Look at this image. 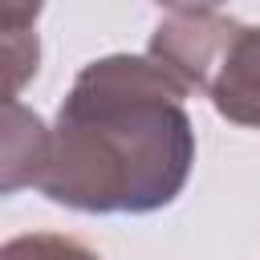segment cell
I'll return each mask as SVG.
<instances>
[{
	"label": "cell",
	"instance_id": "cell-3",
	"mask_svg": "<svg viewBox=\"0 0 260 260\" xmlns=\"http://www.w3.org/2000/svg\"><path fill=\"white\" fill-rule=\"evenodd\" d=\"M49 158V126L37 110L20 102H4V154H0V191L16 195L20 187H37Z\"/></svg>",
	"mask_w": 260,
	"mask_h": 260
},
{
	"label": "cell",
	"instance_id": "cell-4",
	"mask_svg": "<svg viewBox=\"0 0 260 260\" xmlns=\"http://www.w3.org/2000/svg\"><path fill=\"white\" fill-rule=\"evenodd\" d=\"M41 8H0V41H4V73H8V98L4 102H20V89L37 77V61H41V45H37V24Z\"/></svg>",
	"mask_w": 260,
	"mask_h": 260
},
{
	"label": "cell",
	"instance_id": "cell-1",
	"mask_svg": "<svg viewBox=\"0 0 260 260\" xmlns=\"http://www.w3.org/2000/svg\"><path fill=\"white\" fill-rule=\"evenodd\" d=\"M187 89L146 53H110L77 69L49 126L37 191L85 215L171 207L195 167Z\"/></svg>",
	"mask_w": 260,
	"mask_h": 260
},
{
	"label": "cell",
	"instance_id": "cell-5",
	"mask_svg": "<svg viewBox=\"0 0 260 260\" xmlns=\"http://www.w3.org/2000/svg\"><path fill=\"white\" fill-rule=\"evenodd\" d=\"M0 260H102L85 240L61 232H24L0 248Z\"/></svg>",
	"mask_w": 260,
	"mask_h": 260
},
{
	"label": "cell",
	"instance_id": "cell-2",
	"mask_svg": "<svg viewBox=\"0 0 260 260\" xmlns=\"http://www.w3.org/2000/svg\"><path fill=\"white\" fill-rule=\"evenodd\" d=\"M199 93L219 118L260 130V24H240L236 16L228 20L199 81Z\"/></svg>",
	"mask_w": 260,
	"mask_h": 260
}]
</instances>
